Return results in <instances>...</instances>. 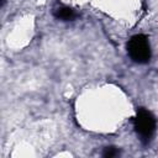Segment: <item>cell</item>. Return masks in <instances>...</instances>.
Segmentation results:
<instances>
[{"label":"cell","instance_id":"3","mask_svg":"<svg viewBox=\"0 0 158 158\" xmlns=\"http://www.w3.org/2000/svg\"><path fill=\"white\" fill-rule=\"evenodd\" d=\"M53 15L62 21H72L75 19V12L73 9L68 7V6H58L53 10Z\"/></svg>","mask_w":158,"mask_h":158},{"label":"cell","instance_id":"2","mask_svg":"<svg viewBox=\"0 0 158 158\" xmlns=\"http://www.w3.org/2000/svg\"><path fill=\"white\" fill-rule=\"evenodd\" d=\"M135 128L143 143L149 142L156 130V120L152 114L144 109H138L135 118Z\"/></svg>","mask_w":158,"mask_h":158},{"label":"cell","instance_id":"4","mask_svg":"<svg viewBox=\"0 0 158 158\" xmlns=\"http://www.w3.org/2000/svg\"><path fill=\"white\" fill-rule=\"evenodd\" d=\"M117 154H118V152H117V149L114 148V147H106L105 151L102 152V156L106 157V158H112V157H115V156H117Z\"/></svg>","mask_w":158,"mask_h":158},{"label":"cell","instance_id":"1","mask_svg":"<svg viewBox=\"0 0 158 158\" xmlns=\"http://www.w3.org/2000/svg\"><path fill=\"white\" fill-rule=\"evenodd\" d=\"M127 52L130 57L137 63H147L151 58V48L146 36L136 35L127 43Z\"/></svg>","mask_w":158,"mask_h":158}]
</instances>
